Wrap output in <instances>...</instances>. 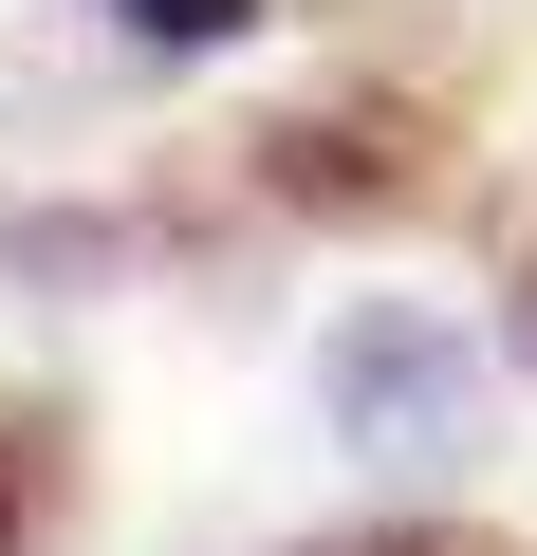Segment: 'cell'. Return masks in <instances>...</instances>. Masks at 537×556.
I'll use <instances>...</instances> for the list:
<instances>
[{
	"label": "cell",
	"instance_id": "obj_1",
	"mask_svg": "<svg viewBox=\"0 0 537 556\" xmlns=\"http://www.w3.org/2000/svg\"><path fill=\"white\" fill-rule=\"evenodd\" d=\"M334 408H371L389 445H463V353L426 316H371V334H334Z\"/></svg>",
	"mask_w": 537,
	"mask_h": 556
},
{
	"label": "cell",
	"instance_id": "obj_2",
	"mask_svg": "<svg viewBox=\"0 0 537 556\" xmlns=\"http://www.w3.org/2000/svg\"><path fill=\"white\" fill-rule=\"evenodd\" d=\"M112 20H130V38H167V56H204V38H241V20H259V0H112Z\"/></svg>",
	"mask_w": 537,
	"mask_h": 556
},
{
	"label": "cell",
	"instance_id": "obj_3",
	"mask_svg": "<svg viewBox=\"0 0 537 556\" xmlns=\"http://www.w3.org/2000/svg\"><path fill=\"white\" fill-rule=\"evenodd\" d=\"M353 556H500V538H353Z\"/></svg>",
	"mask_w": 537,
	"mask_h": 556
},
{
	"label": "cell",
	"instance_id": "obj_4",
	"mask_svg": "<svg viewBox=\"0 0 537 556\" xmlns=\"http://www.w3.org/2000/svg\"><path fill=\"white\" fill-rule=\"evenodd\" d=\"M0 538H20V482H0Z\"/></svg>",
	"mask_w": 537,
	"mask_h": 556
},
{
	"label": "cell",
	"instance_id": "obj_5",
	"mask_svg": "<svg viewBox=\"0 0 537 556\" xmlns=\"http://www.w3.org/2000/svg\"><path fill=\"white\" fill-rule=\"evenodd\" d=\"M519 334H537V278H519Z\"/></svg>",
	"mask_w": 537,
	"mask_h": 556
}]
</instances>
